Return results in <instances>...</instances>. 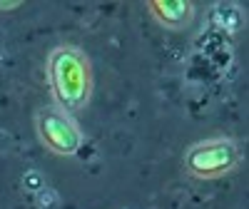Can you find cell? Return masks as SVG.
Here are the masks:
<instances>
[{
	"label": "cell",
	"instance_id": "6da1fadb",
	"mask_svg": "<svg viewBox=\"0 0 249 209\" xmlns=\"http://www.w3.org/2000/svg\"><path fill=\"white\" fill-rule=\"evenodd\" d=\"M48 82L55 104L68 115L85 110L92 97V65L77 45H57L48 55Z\"/></svg>",
	"mask_w": 249,
	"mask_h": 209
},
{
	"label": "cell",
	"instance_id": "7a4b0ae2",
	"mask_svg": "<svg viewBox=\"0 0 249 209\" xmlns=\"http://www.w3.org/2000/svg\"><path fill=\"white\" fill-rule=\"evenodd\" d=\"M184 170L195 179L212 182L234 172L242 162V150L232 137L199 139L184 150Z\"/></svg>",
	"mask_w": 249,
	"mask_h": 209
},
{
	"label": "cell",
	"instance_id": "3957f363",
	"mask_svg": "<svg viewBox=\"0 0 249 209\" xmlns=\"http://www.w3.org/2000/svg\"><path fill=\"white\" fill-rule=\"evenodd\" d=\"M35 132L43 147L57 157H72L82 147V130L72 115L57 104H45L35 112Z\"/></svg>",
	"mask_w": 249,
	"mask_h": 209
},
{
	"label": "cell",
	"instance_id": "277c9868",
	"mask_svg": "<svg viewBox=\"0 0 249 209\" xmlns=\"http://www.w3.org/2000/svg\"><path fill=\"white\" fill-rule=\"evenodd\" d=\"M147 10L162 28H170V30L187 28L195 17V8L187 0H150Z\"/></svg>",
	"mask_w": 249,
	"mask_h": 209
}]
</instances>
